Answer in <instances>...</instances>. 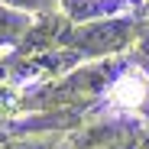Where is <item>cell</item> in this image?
Listing matches in <instances>:
<instances>
[{"mask_svg":"<svg viewBox=\"0 0 149 149\" xmlns=\"http://www.w3.org/2000/svg\"><path fill=\"white\" fill-rule=\"evenodd\" d=\"M133 39V23L130 19H101V23H84V26L68 29L58 45L71 49L74 55L84 58H97V55H110L117 49L130 45Z\"/></svg>","mask_w":149,"mask_h":149,"instance_id":"cell-1","label":"cell"},{"mask_svg":"<svg viewBox=\"0 0 149 149\" xmlns=\"http://www.w3.org/2000/svg\"><path fill=\"white\" fill-rule=\"evenodd\" d=\"M29 26H33L29 13H19V10H10V7L0 3V49L23 42V36L29 33Z\"/></svg>","mask_w":149,"mask_h":149,"instance_id":"cell-2","label":"cell"},{"mask_svg":"<svg viewBox=\"0 0 149 149\" xmlns=\"http://www.w3.org/2000/svg\"><path fill=\"white\" fill-rule=\"evenodd\" d=\"M0 3L10 10H19V13H39V10L52 7V0H0Z\"/></svg>","mask_w":149,"mask_h":149,"instance_id":"cell-3","label":"cell"},{"mask_svg":"<svg viewBox=\"0 0 149 149\" xmlns=\"http://www.w3.org/2000/svg\"><path fill=\"white\" fill-rule=\"evenodd\" d=\"M0 101H3V91H0Z\"/></svg>","mask_w":149,"mask_h":149,"instance_id":"cell-4","label":"cell"}]
</instances>
